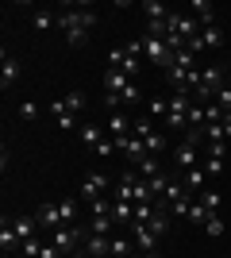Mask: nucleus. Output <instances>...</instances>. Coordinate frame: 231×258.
<instances>
[{
	"mask_svg": "<svg viewBox=\"0 0 231 258\" xmlns=\"http://www.w3.org/2000/svg\"><path fill=\"white\" fill-rule=\"evenodd\" d=\"M97 27V12H73V8H66V12H58V31L66 35V43L73 46H85L89 43V31Z\"/></svg>",
	"mask_w": 231,
	"mask_h": 258,
	"instance_id": "1",
	"label": "nucleus"
},
{
	"mask_svg": "<svg viewBox=\"0 0 231 258\" xmlns=\"http://www.w3.org/2000/svg\"><path fill=\"white\" fill-rule=\"evenodd\" d=\"M197 104V100L189 97V93H170V112H166V131H189V108Z\"/></svg>",
	"mask_w": 231,
	"mask_h": 258,
	"instance_id": "2",
	"label": "nucleus"
},
{
	"mask_svg": "<svg viewBox=\"0 0 231 258\" xmlns=\"http://www.w3.org/2000/svg\"><path fill=\"white\" fill-rule=\"evenodd\" d=\"M143 54H146V66H158L162 74L174 66V50L166 46V39H150V35H143Z\"/></svg>",
	"mask_w": 231,
	"mask_h": 258,
	"instance_id": "3",
	"label": "nucleus"
},
{
	"mask_svg": "<svg viewBox=\"0 0 231 258\" xmlns=\"http://www.w3.org/2000/svg\"><path fill=\"white\" fill-rule=\"evenodd\" d=\"M112 193V181L104 177V170H93V173H85V181H81V201H97V197H108Z\"/></svg>",
	"mask_w": 231,
	"mask_h": 258,
	"instance_id": "4",
	"label": "nucleus"
},
{
	"mask_svg": "<svg viewBox=\"0 0 231 258\" xmlns=\"http://www.w3.org/2000/svg\"><path fill=\"white\" fill-rule=\"evenodd\" d=\"M131 123L135 119L123 112V108H116V112H108V123H104V131H108V139H127L131 135Z\"/></svg>",
	"mask_w": 231,
	"mask_h": 258,
	"instance_id": "5",
	"label": "nucleus"
},
{
	"mask_svg": "<svg viewBox=\"0 0 231 258\" xmlns=\"http://www.w3.org/2000/svg\"><path fill=\"white\" fill-rule=\"evenodd\" d=\"M39 227L43 231H58V227H66V220H62V208H58V201H46L43 208H39Z\"/></svg>",
	"mask_w": 231,
	"mask_h": 258,
	"instance_id": "6",
	"label": "nucleus"
},
{
	"mask_svg": "<svg viewBox=\"0 0 231 258\" xmlns=\"http://www.w3.org/2000/svg\"><path fill=\"white\" fill-rule=\"evenodd\" d=\"M127 231H131L135 250H139V254H154V243H158V235H154V231H150L146 224H131Z\"/></svg>",
	"mask_w": 231,
	"mask_h": 258,
	"instance_id": "7",
	"label": "nucleus"
},
{
	"mask_svg": "<svg viewBox=\"0 0 231 258\" xmlns=\"http://www.w3.org/2000/svg\"><path fill=\"white\" fill-rule=\"evenodd\" d=\"M181 185H185V193H189V197H200L204 189H208V173L200 170V166H193V170L181 173Z\"/></svg>",
	"mask_w": 231,
	"mask_h": 258,
	"instance_id": "8",
	"label": "nucleus"
},
{
	"mask_svg": "<svg viewBox=\"0 0 231 258\" xmlns=\"http://www.w3.org/2000/svg\"><path fill=\"white\" fill-rule=\"evenodd\" d=\"M16 81H20V58L4 50V62H0V89L8 93V89L16 85Z\"/></svg>",
	"mask_w": 231,
	"mask_h": 258,
	"instance_id": "9",
	"label": "nucleus"
},
{
	"mask_svg": "<svg viewBox=\"0 0 231 258\" xmlns=\"http://www.w3.org/2000/svg\"><path fill=\"white\" fill-rule=\"evenodd\" d=\"M100 81H104V93H112V97H120L123 89L131 85V77L123 74V70H104V77H100Z\"/></svg>",
	"mask_w": 231,
	"mask_h": 258,
	"instance_id": "10",
	"label": "nucleus"
},
{
	"mask_svg": "<svg viewBox=\"0 0 231 258\" xmlns=\"http://www.w3.org/2000/svg\"><path fill=\"white\" fill-rule=\"evenodd\" d=\"M174 162L181 166V173H185V170H193V166H200V151L193 147V143H181V147L174 151Z\"/></svg>",
	"mask_w": 231,
	"mask_h": 258,
	"instance_id": "11",
	"label": "nucleus"
},
{
	"mask_svg": "<svg viewBox=\"0 0 231 258\" xmlns=\"http://www.w3.org/2000/svg\"><path fill=\"white\" fill-rule=\"evenodd\" d=\"M85 227H89V235H116V231H120L112 216H89Z\"/></svg>",
	"mask_w": 231,
	"mask_h": 258,
	"instance_id": "12",
	"label": "nucleus"
},
{
	"mask_svg": "<svg viewBox=\"0 0 231 258\" xmlns=\"http://www.w3.org/2000/svg\"><path fill=\"white\" fill-rule=\"evenodd\" d=\"M77 139H81V143L89 147V151H93V147H97L100 139H108V131H104V127H97V123H81V127H77Z\"/></svg>",
	"mask_w": 231,
	"mask_h": 258,
	"instance_id": "13",
	"label": "nucleus"
},
{
	"mask_svg": "<svg viewBox=\"0 0 231 258\" xmlns=\"http://www.w3.org/2000/svg\"><path fill=\"white\" fill-rule=\"evenodd\" d=\"M12 227H16V235H20V239H35L39 220H35V216H16V220H12Z\"/></svg>",
	"mask_w": 231,
	"mask_h": 258,
	"instance_id": "14",
	"label": "nucleus"
},
{
	"mask_svg": "<svg viewBox=\"0 0 231 258\" xmlns=\"http://www.w3.org/2000/svg\"><path fill=\"white\" fill-rule=\"evenodd\" d=\"M31 23H35V31H43V35H46V31H54V27H58V12H46V8H39Z\"/></svg>",
	"mask_w": 231,
	"mask_h": 258,
	"instance_id": "15",
	"label": "nucleus"
},
{
	"mask_svg": "<svg viewBox=\"0 0 231 258\" xmlns=\"http://www.w3.org/2000/svg\"><path fill=\"white\" fill-rule=\"evenodd\" d=\"M166 112H170V97H150V100H146V112H143V116L166 119Z\"/></svg>",
	"mask_w": 231,
	"mask_h": 258,
	"instance_id": "16",
	"label": "nucleus"
},
{
	"mask_svg": "<svg viewBox=\"0 0 231 258\" xmlns=\"http://www.w3.org/2000/svg\"><path fill=\"white\" fill-rule=\"evenodd\" d=\"M154 131H158V127H154V119H150V116H139V119L131 123V135H135V139H143V143L150 139Z\"/></svg>",
	"mask_w": 231,
	"mask_h": 258,
	"instance_id": "17",
	"label": "nucleus"
},
{
	"mask_svg": "<svg viewBox=\"0 0 231 258\" xmlns=\"http://www.w3.org/2000/svg\"><path fill=\"white\" fill-rule=\"evenodd\" d=\"M200 43H204V50H212V46H223V31L212 23V27H200Z\"/></svg>",
	"mask_w": 231,
	"mask_h": 258,
	"instance_id": "18",
	"label": "nucleus"
},
{
	"mask_svg": "<svg viewBox=\"0 0 231 258\" xmlns=\"http://www.w3.org/2000/svg\"><path fill=\"white\" fill-rule=\"evenodd\" d=\"M212 216H216V212H208V208L200 205V201H193V205H189V216H185V220H193V224H200V227H204V224L212 220Z\"/></svg>",
	"mask_w": 231,
	"mask_h": 258,
	"instance_id": "19",
	"label": "nucleus"
},
{
	"mask_svg": "<svg viewBox=\"0 0 231 258\" xmlns=\"http://www.w3.org/2000/svg\"><path fill=\"white\" fill-rule=\"evenodd\" d=\"M135 173H139V177H154V173H162V162L154 158V154H146V158L135 166Z\"/></svg>",
	"mask_w": 231,
	"mask_h": 258,
	"instance_id": "20",
	"label": "nucleus"
},
{
	"mask_svg": "<svg viewBox=\"0 0 231 258\" xmlns=\"http://www.w3.org/2000/svg\"><path fill=\"white\" fill-rule=\"evenodd\" d=\"M154 216H158V201H150V205H135V224H150Z\"/></svg>",
	"mask_w": 231,
	"mask_h": 258,
	"instance_id": "21",
	"label": "nucleus"
},
{
	"mask_svg": "<svg viewBox=\"0 0 231 258\" xmlns=\"http://www.w3.org/2000/svg\"><path fill=\"white\" fill-rule=\"evenodd\" d=\"M193 201H200V205L208 208V212H220V193H216L212 185H208V189H204V193H200V197H193Z\"/></svg>",
	"mask_w": 231,
	"mask_h": 258,
	"instance_id": "22",
	"label": "nucleus"
},
{
	"mask_svg": "<svg viewBox=\"0 0 231 258\" xmlns=\"http://www.w3.org/2000/svg\"><path fill=\"white\" fill-rule=\"evenodd\" d=\"M146 185H150V197L158 201L166 193V185H170V173H154V177H146Z\"/></svg>",
	"mask_w": 231,
	"mask_h": 258,
	"instance_id": "23",
	"label": "nucleus"
},
{
	"mask_svg": "<svg viewBox=\"0 0 231 258\" xmlns=\"http://www.w3.org/2000/svg\"><path fill=\"white\" fill-rule=\"evenodd\" d=\"M89 216H112V197H97V201H89Z\"/></svg>",
	"mask_w": 231,
	"mask_h": 258,
	"instance_id": "24",
	"label": "nucleus"
},
{
	"mask_svg": "<svg viewBox=\"0 0 231 258\" xmlns=\"http://www.w3.org/2000/svg\"><path fill=\"white\" fill-rule=\"evenodd\" d=\"M58 208H62V220H66V227H69V224H77V201H73V197L58 201Z\"/></svg>",
	"mask_w": 231,
	"mask_h": 258,
	"instance_id": "25",
	"label": "nucleus"
},
{
	"mask_svg": "<svg viewBox=\"0 0 231 258\" xmlns=\"http://www.w3.org/2000/svg\"><path fill=\"white\" fill-rule=\"evenodd\" d=\"M143 12H146V20H166V16H170V8H166V4H158V0H146Z\"/></svg>",
	"mask_w": 231,
	"mask_h": 258,
	"instance_id": "26",
	"label": "nucleus"
},
{
	"mask_svg": "<svg viewBox=\"0 0 231 258\" xmlns=\"http://www.w3.org/2000/svg\"><path fill=\"white\" fill-rule=\"evenodd\" d=\"M62 100H66V108H69V112H73V116H77V112H81V108H85V93H81V89H73V93H66V97H62Z\"/></svg>",
	"mask_w": 231,
	"mask_h": 258,
	"instance_id": "27",
	"label": "nucleus"
},
{
	"mask_svg": "<svg viewBox=\"0 0 231 258\" xmlns=\"http://www.w3.org/2000/svg\"><path fill=\"white\" fill-rule=\"evenodd\" d=\"M162 151H166V135H162V131H154L150 139H146V154H154V158H158Z\"/></svg>",
	"mask_w": 231,
	"mask_h": 258,
	"instance_id": "28",
	"label": "nucleus"
},
{
	"mask_svg": "<svg viewBox=\"0 0 231 258\" xmlns=\"http://www.w3.org/2000/svg\"><path fill=\"white\" fill-rule=\"evenodd\" d=\"M39 250H43V239H23L20 258H39Z\"/></svg>",
	"mask_w": 231,
	"mask_h": 258,
	"instance_id": "29",
	"label": "nucleus"
},
{
	"mask_svg": "<svg viewBox=\"0 0 231 258\" xmlns=\"http://www.w3.org/2000/svg\"><path fill=\"white\" fill-rule=\"evenodd\" d=\"M93 154L104 162V158H112V154H120V151H116V143H112V139H100L97 147H93Z\"/></svg>",
	"mask_w": 231,
	"mask_h": 258,
	"instance_id": "30",
	"label": "nucleus"
},
{
	"mask_svg": "<svg viewBox=\"0 0 231 258\" xmlns=\"http://www.w3.org/2000/svg\"><path fill=\"white\" fill-rule=\"evenodd\" d=\"M204 158H223L227 162V143H204Z\"/></svg>",
	"mask_w": 231,
	"mask_h": 258,
	"instance_id": "31",
	"label": "nucleus"
},
{
	"mask_svg": "<svg viewBox=\"0 0 231 258\" xmlns=\"http://www.w3.org/2000/svg\"><path fill=\"white\" fill-rule=\"evenodd\" d=\"M120 100H123V104H143V93H139V85L131 81V85L120 93Z\"/></svg>",
	"mask_w": 231,
	"mask_h": 258,
	"instance_id": "32",
	"label": "nucleus"
},
{
	"mask_svg": "<svg viewBox=\"0 0 231 258\" xmlns=\"http://www.w3.org/2000/svg\"><path fill=\"white\" fill-rule=\"evenodd\" d=\"M204 235H208V239H220V235H223V220H220V212H216L208 224H204Z\"/></svg>",
	"mask_w": 231,
	"mask_h": 258,
	"instance_id": "33",
	"label": "nucleus"
},
{
	"mask_svg": "<svg viewBox=\"0 0 231 258\" xmlns=\"http://www.w3.org/2000/svg\"><path fill=\"white\" fill-rule=\"evenodd\" d=\"M20 119H23V123L39 119V104H35V100H23V104H20Z\"/></svg>",
	"mask_w": 231,
	"mask_h": 258,
	"instance_id": "34",
	"label": "nucleus"
},
{
	"mask_svg": "<svg viewBox=\"0 0 231 258\" xmlns=\"http://www.w3.org/2000/svg\"><path fill=\"white\" fill-rule=\"evenodd\" d=\"M200 170L208 173V177H220V173H223V158H204V162H200Z\"/></svg>",
	"mask_w": 231,
	"mask_h": 258,
	"instance_id": "35",
	"label": "nucleus"
},
{
	"mask_svg": "<svg viewBox=\"0 0 231 258\" xmlns=\"http://www.w3.org/2000/svg\"><path fill=\"white\" fill-rule=\"evenodd\" d=\"M223 119V108L216 104V100H212V104H204V123H220Z\"/></svg>",
	"mask_w": 231,
	"mask_h": 258,
	"instance_id": "36",
	"label": "nucleus"
},
{
	"mask_svg": "<svg viewBox=\"0 0 231 258\" xmlns=\"http://www.w3.org/2000/svg\"><path fill=\"white\" fill-rule=\"evenodd\" d=\"M54 123H58L62 131H77V116H73V112H66V116H58Z\"/></svg>",
	"mask_w": 231,
	"mask_h": 258,
	"instance_id": "37",
	"label": "nucleus"
},
{
	"mask_svg": "<svg viewBox=\"0 0 231 258\" xmlns=\"http://www.w3.org/2000/svg\"><path fill=\"white\" fill-rule=\"evenodd\" d=\"M39 258H62V250H58L54 243H43V250H39Z\"/></svg>",
	"mask_w": 231,
	"mask_h": 258,
	"instance_id": "38",
	"label": "nucleus"
},
{
	"mask_svg": "<svg viewBox=\"0 0 231 258\" xmlns=\"http://www.w3.org/2000/svg\"><path fill=\"white\" fill-rule=\"evenodd\" d=\"M4 258H16V254H4Z\"/></svg>",
	"mask_w": 231,
	"mask_h": 258,
	"instance_id": "39",
	"label": "nucleus"
},
{
	"mask_svg": "<svg viewBox=\"0 0 231 258\" xmlns=\"http://www.w3.org/2000/svg\"><path fill=\"white\" fill-rule=\"evenodd\" d=\"M146 258H158V254H146Z\"/></svg>",
	"mask_w": 231,
	"mask_h": 258,
	"instance_id": "40",
	"label": "nucleus"
}]
</instances>
